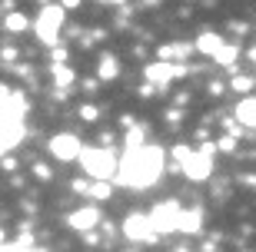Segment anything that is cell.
I'll return each mask as SVG.
<instances>
[{
	"mask_svg": "<svg viewBox=\"0 0 256 252\" xmlns=\"http://www.w3.org/2000/svg\"><path fill=\"white\" fill-rule=\"evenodd\" d=\"M180 203H160V206H153V213H150V219H153V226H156V233H176L180 229Z\"/></svg>",
	"mask_w": 256,
	"mask_h": 252,
	"instance_id": "7",
	"label": "cell"
},
{
	"mask_svg": "<svg viewBox=\"0 0 256 252\" xmlns=\"http://www.w3.org/2000/svg\"><path fill=\"white\" fill-rule=\"evenodd\" d=\"M236 56H240V50L233 47V43H223V47L213 53V60H216L220 66H226V70H236Z\"/></svg>",
	"mask_w": 256,
	"mask_h": 252,
	"instance_id": "16",
	"label": "cell"
},
{
	"mask_svg": "<svg viewBox=\"0 0 256 252\" xmlns=\"http://www.w3.org/2000/svg\"><path fill=\"white\" fill-rule=\"evenodd\" d=\"M116 76H120V60H116V56H110L106 53L104 60H100V66H96V80H116Z\"/></svg>",
	"mask_w": 256,
	"mask_h": 252,
	"instance_id": "14",
	"label": "cell"
},
{
	"mask_svg": "<svg viewBox=\"0 0 256 252\" xmlns=\"http://www.w3.org/2000/svg\"><path fill=\"white\" fill-rule=\"evenodd\" d=\"M163 173V150L160 146H130L120 159L116 183L126 189H146Z\"/></svg>",
	"mask_w": 256,
	"mask_h": 252,
	"instance_id": "1",
	"label": "cell"
},
{
	"mask_svg": "<svg viewBox=\"0 0 256 252\" xmlns=\"http://www.w3.org/2000/svg\"><path fill=\"white\" fill-rule=\"evenodd\" d=\"M180 169L183 176L196 179V183H203V179H210V173H213V153L206 150H190L186 156L180 159Z\"/></svg>",
	"mask_w": 256,
	"mask_h": 252,
	"instance_id": "5",
	"label": "cell"
},
{
	"mask_svg": "<svg viewBox=\"0 0 256 252\" xmlns=\"http://www.w3.org/2000/svg\"><path fill=\"white\" fill-rule=\"evenodd\" d=\"M186 50H190V47H176V43H163V47H160V56H163V60H176V56H183Z\"/></svg>",
	"mask_w": 256,
	"mask_h": 252,
	"instance_id": "19",
	"label": "cell"
},
{
	"mask_svg": "<svg viewBox=\"0 0 256 252\" xmlns=\"http://www.w3.org/2000/svg\"><path fill=\"white\" fill-rule=\"evenodd\" d=\"M0 113H7V116H17V120H24V113H27V100H24L17 90H10V86L0 83Z\"/></svg>",
	"mask_w": 256,
	"mask_h": 252,
	"instance_id": "11",
	"label": "cell"
},
{
	"mask_svg": "<svg viewBox=\"0 0 256 252\" xmlns=\"http://www.w3.org/2000/svg\"><path fill=\"white\" fill-rule=\"evenodd\" d=\"M64 60H66V50H64V47L54 50V63H64Z\"/></svg>",
	"mask_w": 256,
	"mask_h": 252,
	"instance_id": "27",
	"label": "cell"
},
{
	"mask_svg": "<svg viewBox=\"0 0 256 252\" xmlns=\"http://www.w3.org/2000/svg\"><path fill=\"white\" fill-rule=\"evenodd\" d=\"M216 150H223V153H233V150H236V140H233V136H223V140L216 143Z\"/></svg>",
	"mask_w": 256,
	"mask_h": 252,
	"instance_id": "22",
	"label": "cell"
},
{
	"mask_svg": "<svg viewBox=\"0 0 256 252\" xmlns=\"http://www.w3.org/2000/svg\"><path fill=\"white\" fill-rule=\"evenodd\" d=\"M236 120L243 123V126H253L256 130V96H243V100L236 103Z\"/></svg>",
	"mask_w": 256,
	"mask_h": 252,
	"instance_id": "12",
	"label": "cell"
},
{
	"mask_svg": "<svg viewBox=\"0 0 256 252\" xmlns=\"http://www.w3.org/2000/svg\"><path fill=\"white\" fill-rule=\"evenodd\" d=\"M34 173H37V179H50V169L47 166H34Z\"/></svg>",
	"mask_w": 256,
	"mask_h": 252,
	"instance_id": "25",
	"label": "cell"
},
{
	"mask_svg": "<svg viewBox=\"0 0 256 252\" xmlns=\"http://www.w3.org/2000/svg\"><path fill=\"white\" fill-rule=\"evenodd\" d=\"M143 73H146V80H150V83L166 86L170 80H176V76H186V66H183V63H170V60H166V63H150Z\"/></svg>",
	"mask_w": 256,
	"mask_h": 252,
	"instance_id": "9",
	"label": "cell"
},
{
	"mask_svg": "<svg viewBox=\"0 0 256 252\" xmlns=\"http://www.w3.org/2000/svg\"><path fill=\"white\" fill-rule=\"evenodd\" d=\"M80 153H84V143L74 133H57L50 140V156L60 159V163H74V159H80Z\"/></svg>",
	"mask_w": 256,
	"mask_h": 252,
	"instance_id": "6",
	"label": "cell"
},
{
	"mask_svg": "<svg viewBox=\"0 0 256 252\" xmlns=\"http://www.w3.org/2000/svg\"><path fill=\"white\" fill-rule=\"evenodd\" d=\"M0 56H4V60H14V56H17V50H14V47H4V50H0Z\"/></svg>",
	"mask_w": 256,
	"mask_h": 252,
	"instance_id": "26",
	"label": "cell"
},
{
	"mask_svg": "<svg viewBox=\"0 0 256 252\" xmlns=\"http://www.w3.org/2000/svg\"><path fill=\"white\" fill-rule=\"evenodd\" d=\"M143 136H146L143 126H130V133H126V146H143Z\"/></svg>",
	"mask_w": 256,
	"mask_h": 252,
	"instance_id": "21",
	"label": "cell"
},
{
	"mask_svg": "<svg viewBox=\"0 0 256 252\" xmlns=\"http://www.w3.org/2000/svg\"><path fill=\"white\" fill-rule=\"evenodd\" d=\"M80 166L90 179H116V169H120V159L106 146H84L80 153Z\"/></svg>",
	"mask_w": 256,
	"mask_h": 252,
	"instance_id": "2",
	"label": "cell"
},
{
	"mask_svg": "<svg viewBox=\"0 0 256 252\" xmlns=\"http://www.w3.org/2000/svg\"><path fill=\"white\" fill-rule=\"evenodd\" d=\"M60 27H64V3H54V7H44V10L37 13L34 33L40 37V43H47V47H57Z\"/></svg>",
	"mask_w": 256,
	"mask_h": 252,
	"instance_id": "3",
	"label": "cell"
},
{
	"mask_svg": "<svg viewBox=\"0 0 256 252\" xmlns=\"http://www.w3.org/2000/svg\"><path fill=\"white\" fill-rule=\"evenodd\" d=\"M4 236H7V233H4V229H0V243H4Z\"/></svg>",
	"mask_w": 256,
	"mask_h": 252,
	"instance_id": "31",
	"label": "cell"
},
{
	"mask_svg": "<svg viewBox=\"0 0 256 252\" xmlns=\"http://www.w3.org/2000/svg\"><path fill=\"white\" fill-rule=\"evenodd\" d=\"M200 229H203V213H200V209L180 213V229H176V233H200Z\"/></svg>",
	"mask_w": 256,
	"mask_h": 252,
	"instance_id": "13",
	"label": "cell"
},
{
	"mask_svg": "<svg viewBox=\"0 0 256 252\" xmlns=\"http://www.w3.org/2000/svg\"><path fill=\"white\" fill-rule=\"evenodd\" d=\"M0 252H44V249H30V246H0Z\"/></svg>",
	"mask_w": 256,
	"mask_h": 252,
	"instance_id": "24",
	"label": "cell"
},
{
	"mask_svg": "<svg viewBox=\"0 0 256 252\" xmlns=\"http://www.w3.org/2000/svg\"><path fill=\"white\" fill-rule=\"evenodd\" d=\"M193 47H196L200 53H210V56H213L220 47H223V37H220V33H210V30H206V33H200V37H196V43H193Z\"/></svg>",
	"mask_w": 256,
	"mask_h": 252,
	"instance_id": "15",
	"label": "cell"
},
{
	"mask_svg": "<svg viewBox=\"0 0 256 252\" xmlns=\"http://www.w3.org/2000/svg\"><path fill=\"white\" fill-rule=\"evenodd\" d=\"M166 116H170V123H180V120H183V113H180V110H170Z\"/></svg>",
	"mask_w": 256,
	"mask_h": 252,
	"instance_id": "29",
	"label": "cell"
},
{
	"mask_svg": "<svg viewBox=\"0 0 256 252\" xmlns=\"http://www.w3.org/2000/svg\"><path fill=\"white\" fill-rule=\"evenodd\" d=\"M27 27H30V20L24 13H7L4 17V30H10V33H24Z\"/></svg>",
	"mask_w": 256,
	"mask_h": 252,
	"instance_id": "18",
	"label": "cell"
},
{
	"mask_svg": "<svg viewBox=\"0 0 256 252\" xmlns=\"http://www.w3.org/2000/svg\"><path fill=\"white\" fill-rule=\"evenodd\" d=\"M124 236L130 243H156V226H153L150 213H130L124 219Z\"/></svg>",
	"mask_w": 256,
	"mask_h": 252,
	"instance_id": "4",
	"label": "cell"
},
{
	"mask_svg": "<svg viewBox=\"0 0 256 252\" xmlns=\"http://www.w3.org/2000/svg\"><path fill=\"white\" fill-rule=\"evenodd\" d=\"M176 252H186V249H176Z\"/></svg>",
	"mask_w": 256,
	"mask_h": 252,
	"instance_id": "32",
	"label": "cell"
},
{
	"mask_svg": "<svg viewBox=\"0 0 256 252\" xmlns=\"http://www.w3.org/2000/svg\"><path fill=\"white\" fill-rule=\"evenodd\" d=\"M253 86H256V80H253V76H243V73H240V76H233V90H236V93H250Z\"/></svg>",
	"mask_w": 256,
	"mask_h": 252,
	"instance_id": "20",
	"label": "cell"
},
{
	"mask_svg": "<svg viewBox=\"0 0 256 252\" xmlns=\"http://www.w3.org/2000/svg\"><path fill=\"white\" fill-rule=\"evenodd\" d=\"M80 116H84L86 123H94L96 116H100V110H96V106H80Z\"/></svg>",
	"mask_w": 256,
	"mask_h": 252,
	"instance_id": "23",
	"label": "cell"
},
{
	"mask_svg": "<svg viewBox=\"0 0 256 252\" xmlns=\"http://www.w3.org/2000/svg\"><path fill=\"white\" fill-rule=\"evenodd\" d=\"M60 3H64V10H76L80 7V0H60Z\"/></svg>",
	"mask_w": 256,
	"mask_h": 252,
	"instance_id": "28",
	"label": "cell"
},
{
	"mask_svg": "<svg viewBox=\"0 0 256 252\" xmlns=\"http://www.w3.org/2000/svg\"><path fill=\"white\" fill-rule=\"evenodd\" d=\"M20 140H24V120H17V116H7V113H0V153L14 150Z\"/></svg>",
	"mask_w": 256,
	"mask_h": 252,
	"instance_id": "8",
	"label": "cell"
},
{
	"mask_svg": "<svg viewBox=\"0 0 256 252\" xmlns=\"http://www.w3.org/2000/svg\"><path fill=\"white\" fill-rule=\"evenodd\" d=\"M100 3H124V0H100Z\"/></svg>",
	"mask_w": 256,
	"mask_h": 252,
	"instance_id": "30",
	"label": "cell"
},
{
	"mask_svg": "<svg viewBox=\"0 0 256 252\" xmlns=\"http://www.w3.org/2000/svg\"><path fill=\"white\" fill-rule=\"evenodd\" d=\"M76 76H74V66H66V63H54V83H57V90H66V86L74 83Z\"/></svg>",
	"mask_w": 256,
	"mask_h": 252,
	"instance_id": "17",
	"label": "cell"
},
{
	"mask_svg": "<svg viewBox=\"0 0 256 252\" xmlns=\"http://www.w3.org/2000/svg\"><path fill=\"white\" fill-rule=\"evenodd\" d=\"M66 226H70V229H76V233H90V229H96V226H100V209L84 206V209H76V213L66 216Z\"/></svg>",
	"mask_w": 256,
	"mask_h": 252,
	"instance_id": "10",
	"label": "cell"
}]
</instances>
